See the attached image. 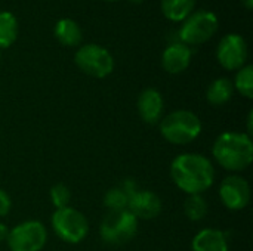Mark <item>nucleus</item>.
<instances>
[{"label": "nucleus", "mask_w": 253, "mask_h": 251, "mask_svg": "<svg viewBox=\"0 0 253 251\" xmlns=\"http://www.w3.org/2000/svg\"><path fill=\"white\" fill-rule=\"evenodd\" d=\"M50 201L56 209H64L68 207L70 201H71V192L68 189V186H65L64 183H56L50 188Z\"/></svg>", "instance_id": "obj_22"}, {"label": "nucleus", "mask_w": 253, "mask_h": 251, "mask_svg": "<svg viewBox=\"0 0 253 251\" xmlns=\"http://www.w3.org/2000/svg\"><path fill=\"white\" fill-rule=\"evenodd\" d=\"M76 65L87 75L104 78L110 75L114 70V59L111 53L98 44L89 43L82 46L76 56H74Z\"/></svg>", "instance_id": "obj_7"}, {"label": "nucleus", "mask_w": 253, "mask_h": 251, "mask_svg": "<svg viewBox=\"0 0 253 251\" xmlns=\"http://www.w3.org/2000/svg\"><path fill=\"white\" fill-rule=\"evenodd\" d=\"M170 178L182 192L202 195L215 183V167L205 155L185 152L172 161Z\"/></svg>", "instance_id": "obj_1"}, {"label": "nucleus", "mask_w": 253, "mask_h": 251, "mask_svg": "<svg viewBox=\"0 0 253 251\" xmlns=\"http://www.w3.org/2000/svg\"><path fill=\"white\" fill-rule=\"evenodd\" d=\"M162 136L173 145H188L202 133V120L188 109H176L160 120Z\"/></svg>", "instance_id": "obj_3"}, {"label": "nucleus", "mask_w": 253, "mask_h": 251, "mask_svg": "<svg viewBox=\"0 0 253 251\" xmlns=\"http://www.w3.org/2000/svg\"><path fill=\"white\" fill-rule=\"evenodd\" d=\"M194 4L196 0H162V10L168 19L178 22L191 15Z\"/></svg>", "instance_id": "obj_17"}, {"label": "nucleus", "mask_w": 253, "mask_h": 251, "mask_svg": "<svg viewBox=\"0 0 253 251\" xmlns=\"http://www.w3.org/2000/svg\"><path fill=\"white\" fill-rule=\"evenodd\" d=\"M50 223L56 237L67 244L82 243L89 232V222L86 216L70 206L56 209L50 217Z\"/></svg>", "instance_id": "obj_4"}, {"label": "nucleus", "mask_w": 253, "mask_h": 251, "mask_svg": "<svg viewBox=\"0 0 253 251\" xmlns=\"http://www.w3.org/2000/svg\"><path fill=\"white\" fill-rule=\"evenodd\" d=\"M7 235H9V229L6 228L4 223H0V243L1 241H6L7 240Z\"/></svg>", "instance_id": "obj_24"}, {"label": "nucleus", "mask_w": 253, "mask_h": 251, "mask_svg": "<svg viewBox=\"0 0 253 251\" xmlns=\"http://www.w3.org/2000/svg\"><path fill=\"white\" fill-rule=\"evenodd\" d=\"M47 241V231L39 220H25L9 231L7 247L10 251H40Z\"/></svg>", "instance_id": "obj_6"}, {"label": "nucleus", "mask_w": 253, "mask_h": 251, "mask_svg": "<svg viewBox=\"0 0 253 251\" xmlns=\"http://www.w3.org/2000/svg\"><path fill=\"white\" fill-rule=\"evenodd\" d=\"M184 213L191 222H200L208 215V203L203 195H188L184 203Z\"/></svg>", "instance_id": "obj_20"}, {"label": "nucleus", "mask_w": 253, "mask_h": 251, "mask_svg": "<svg viewBox=\"0 0 253 251\" xmlns=\"http://www.w3.org/2000/svg\"><path fill=\"white\" fill-rule=\"evenodd\" d=\"M18 36V22L10 12H0V47H9Z\"/></svg>", "instance_id": "obj_18"}, {"label": "nucleus", "mask_w": 253, "mask_h": 251, "mask_svg": "<svg viewBox=\"0 0 253 251\" xmlns=\"http://www.w3.org/2000/svg\"><path fill=\"white\" fill-rule=\"evenodd\" d=\"M107 1H116V0H107Z\"/></svg>", "instance_id": "obj_28"}, {"label": "nucleus", "mask_w": 253, "mask_h": 251, "mask_svg": "<svg viewBox=\"0 0 253 251\" xmlns=\"http://www.w3.org/2000/svg\"><path fill=\"white\" fill-rule=\"evenodd\" d=\"M234 89L245 98L252 99L253 98V67L245 65L240 70H237L236 80L233 83Z\"/></svg>", "instance_id": "obj_21"}, {"label": "nucleus", "mask_w": 253, "mask_h": 251, "mask_svg": "<svg viewBox=\"0 0 253 251\" xmlns=\"http://www.w3.org/2000/svg\"><path fill=\"white\" fill-rule=\"evenodd\" d=\"M10 207H12L10 197L3 189H0V217H4L10 212Z\"/></svg>", "instance_id": "obj_23"}, {"label": "nucleus", "mask_w": 253, "mask_h": 251, "mask_svg": "<svg viewBox=\"0 0 253 251\" xmlns=\"http://www.w3.org/2000/svg\"><path fill=\"white\" fill-rule=\"evenodd\" d=\"M138 232V219L129 212H113L101 223V238L108 246H123L135 238Z\"/></svg>", "instance_id": "obj_5"}, {"label": "nucleus", "mask_w": 253, "mask_h": 251, "mask_svg": "<svg viewBox=\"0 0 253 251\" xmlns=\"http://www.w3.org/2000/svg\"><path fill=\"white\" fill-rule=\"evenodd\" d=\"M252 118H253V112L251 111V112H249V115H248V133H246V135H249L251 138H252V121H253Z\"/></svg>", "instance_id": "obj_25"}, {"label": "nucleus", "mask_w": 253, "mask_h": 251, "mask_svg": "<svg viewBox=\"0 0 253 251\" xmlns=\"http://www.w3.org/2000/svg\"><path fill=\"white\" fill-rule=\"evenodd\" d=\"M55 37L64 46H77L82 41V30L80 27L68 18L59 19L55 25Z\"/></svg>", "instance_id": "obj_16"}, {"label": "nucleus", "mask_w": 253, "mask_h": 251, "mask_svg": "<svg viewBox=\"0 0 253 251\" xmlns=\"http://www.w3.org/2000/svg\"><path fill=\"white\" fill-rule=\"evenodd\" d=\"M251 185L242 176H227L219 185V198L228 210L239 212L246 209L251 203Z\"/></svg>", "instance_id": "obj_9"}, {"label": "nucleus", "mask_w": 253, "mask_h": 251, "mask_svg": "<svg viewBox=\"0 0 253 251\" xmlns=\"http://www.w3.org/2000/svg\"><path fill=\"white\" fill-rule=\"evenodd\" d=\"M242 3L245 4L246 9H252L253 7V0H242Z\"/></svg>", "instance_id": "obj_26"}, {"label": "nucleus", "mask_w": 253, "mask_h": 251, "mask_svg": "<svg viewBox=\"0 0 253 251\" xmlns=\"http://www.w3.org/2000/svg\"><path fill=\"white\" fill-rule=\"evenodd\" d=\"M193 251H230L225 232L213 228L202 229L191 243Z\"/></svg>", "instance_id": "obj_14"}, {"label": "nucleus", "mask_w": 253, "mask_h": 251, "mask_svg": "<svg viewBox=\"0 0 253 251\" xmlns=\"http://www.w3.org/2000/svg\"><path fill=\"white\" fill-rule=\"evenodd\" d=\"M165 109V101L159 90L148 87L144 89L138 98V112L144 123L156 124L162 120Z\"/></svg>", "instance_id": "obj_12"}, {"label": "nucleus", "mask_w": 253, "mask_h": 251, "mask_svg": "<svg viewBox=\"0 0 253 251\" xmlns=\"http://www.w3.org/2000/svg\"><path fill=\"white\" fill-rule=\"evenodd\" d=\"M191 62V50L184 43L169 44L162 56V65L169 74H179L188 68Z\"/></svg>", "instance_id": "obj_13"}, {"label": "nucleus", "mask_w": 253, "mask_h": 251, "mask_svg": "<svg viewBox=\"0 0 253 251\" xmlns=\"http://www.w3.org/2000/svg\"><path fill=\"white\" fill-rule=\"evenodd\" d=\"M234 93V86L230 78L221 77L211 83V86L206 90V99L213 107H221L230 102Z\"/></svg>", "instance_id": "obj_15"}, {"label": "nucleus", "mask_w": 253, "mask_h": 251, "mask_svg": "<svg viewBox=\"0 0 253 251\" xmlns=\"http://www.w3.org/2000/svg\"><path fill=\"white\" fill-rule=\"evenodd\" d=\"M129 1H132V3H141V1H144V0H129Z\"/></svg>", "instance_id": "obj_27"}, {"label": "nucleus", "mask_w": 253, "mask_h": 251, "mask_svg": "<svg viewBox=\"0 0 253 251\" xmlns=\"http://www.w3.org/2000/svg\"><path fill=\"white\" fill-rule=\"evenodd\" d=\"M127 203H129V192L122 185L108 189L104 197V206L108 209L110 213L127 210Z\"/></svg>", "instance_id": "obj_19"}, {"label": "nucleus", "mask_w": 253, "mask_h": 251, "mask_svg": "<svg viewBox=\"0 0 253 251\" xmlns=\"http://www.w3.org/2000/svg\"><path fill=\"white\" fill-rule=\"evenodd\" d=\"M127 210L139 220H151L162 213V200L157 194L147 189H135L129 195Z\"/></svg>", "instance_id": "obj_11"}, {"label": "nucleus", "mask_w": 253, "mask_h": 251, "mask_svg": "<svg viewBox=\"0 0 253 251\" xmlns=\"http://www.w3.org/2000/svg\"><path fill=\"white\" fill-rule=\"evenodd\" d=\"M215 161L228 172H243L253 161V141L246 133L224 132L212 146Z\"/></svg>", "instance_id": "obj_2"}, {"label": "nucleus", "mask_w": 253, "mask_h": 251, "mask_svg": "<svg viewBox=\"0 0 253 251\" xmlns=\"http://www.w3.org/2000/svg\"><path fill=\"white\" fill-rule=\"evenodd\" d=\"M218 62L228 71H236L245 67L248 61V44L239 34H227L216 49Z\"/></svg>", "instance_id": "obj_10"}, {"label": "nucleus", "mask_w": 253, "mask_h": 251, "mask_svg": "<svg viewBox=\"0 0 253 251\" xmlns=\"http://www.w3.org/2000/svg\"><path fill=\"white\" fill-rule=\"evenodd\" d=\"M218 30V18L212 12L200 10L190 15L182 28L179 30V37L184 44H200L209 40ZM181 41V43H182Z\"/></svg>", "instance_id": "obj_8"}]
</instances>
